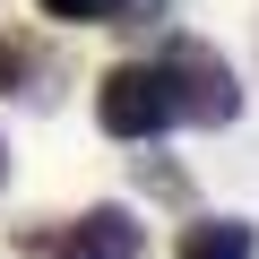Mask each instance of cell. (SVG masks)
Segmentation results:
<instances>
[{
	"label": "cell",
	"instance_id": "2",
	"mask_svg": "<svg viewBox=\"0 0 259 259\" xmlns=\"http://www.w3.org/2000/svg\"><path fill=\"white\" fill-rule=\"evenodd\" d=\"M164 78H173V112H182L190 130L242 121V78H233V61H225L216 44H199V35L164 44Z\"/></svg>",
	"mask_w": 259,
	"mask_h": 259
},
{
	"label": "cell",
	"instance_id": "4",
	"mask_svg": "<svg viewBox=\"0 0 259 259\" xmlns=\"http://www.w3.org/2000/svg\"><path fill=\"white\" fill-rule=\"evenodd\" d=\"M173 259H259V225L250 216H199L173 242Z\"/></svg>",
	"mask_w": 259,
	"mask_h": 259
},
{
	"label": "cell",
	"instance_id": "5",
	"mask_svg": "<svg viewBox=\"0 0 259 259\" xmlns=\"http://www.w3.org/2000/svg\"><path fill=\"white\" fill-rule=\"evenodd\" d=\"M35 9L61 26H156L164 0H35Z\"/></svg>",
	"mask_w": 259,
	"mask_h": 259
},
{
	"label": "cell",
	"instance_id": "6",
	"mask_svg": "<svg viewBox=\"0 0 259 259\" xmlns=\"http://www.w3.org/2000/svg\"><path fill=\"white\" fill-rule=\"evenodd\" d=\"M35 69H44V52H35L26 35H9V44H0V95H35V87H26Z\"/></svg>",
	"mask_w": 259,
	"mask_h": 259
},
{
	"label": "cell",
	"instance_id": "1",
	"mask_svg": "<svg viewBox=\"0 0 259 259\" xmlns=\"http://www.w3.org/2000/svg\"><path fill=\"white\" fill-rule=\"evenodd\" d=\"M95 130L121 139V147H156L164 130H182L164 61H112V69L95 78Z\"/></svg>",
	"mask_w": 259,
	"mask_h": 259
},
{
	"label": "cell",
	"instance_id": "8",
	"mask_svg": "<svg viewBox=\"0 0 259 259\" xmlns=\"http://www.w3.org/2000/svg\"><path fill=\"white\" fill-rule=\"evenodd\" d=\"M0 182H9V139H0Z\"/></svg>",
	"mask_w": 259,
	"mask_h": 259
},
{
	"label": "cell",
	"instance_id": "3",
	"mask_svg": "<svg viewBox=\"0 0 259 259\" xmlns=\"http://www.w3.org/2000/svg\"><path fill=\"white\" fill-rule=\"evenodd\" d=\"M44 250H52V259H147V225L130 216L121 199H95V207H78L61 233H44Z\"/></svg>",
	"mask_w": 259,
	"mask_h": 259
},
{
	"label": "cell",
	"instance_id": "7",
	"mask_svg": "<svg viewBox=\"0 0 259 259\" xmlns=\"http://www.w3.org/2000/svg\"><path fill=\"white\" fill-rule=\"evenodd\" d=\"M139 182H147L156 199H190V182H182L173 164H156V156H139Z\"/></svg>",
	"mask_w": 259,
	"mask_h": 259
}]
</instances>
